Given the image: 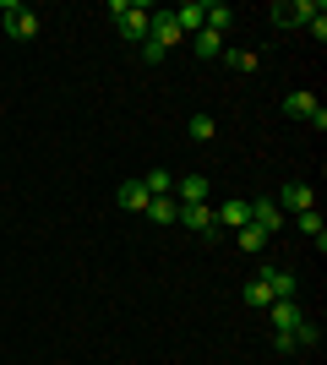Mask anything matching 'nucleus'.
<instances>
[{
  "mask_svg": "<svg viewBox=\"0 0 327 365\" xmlns=\"http://www.w3.org/2000/svg\"><path fill=\"white\" fill-rule=\"evenodd\" d=\"M147 22H153V6H142V0H131V6L115 16V28H120L125 44H147Z\"/></svg>",
  "mask_w": 327,
  "mask_h": 365,
  "instance_id": "f03ea898",
  "label": "nucleus"
},
{
  "mask_svg": "<svg viewBox=\"0 0 327 365\" xmlns=\"http://www.w3.org/2000/svg\"><path fill=\"white\" fill-rule=\"evenodd\" d=\"M0 28L11 38H38V11L22 6V0H0Z\"/></svg>",
  "mask_w": 327,
  "mask_h": 365,
  "instance_id": "f257e3e1",
  "label": "nucleus"
},
{
  "mask_svg": "<svg viewBox=\"0 0 327 365\" xmlns=\"http://www.w3.org/2000/svg\"><path fill=\"white\" fill-rule=\"evenodd\" d=\"M295 229H300V235H311L316 251H327V229H322V213H316V207H311V213H295Z\"/></svg>",
  "mask_w": 327,
  "mask_h": 365,
  "instance_id": "2eb2a0df",
  "label": "nucleus"
},
{
  "mask_svg": "<svg viewBox=\"0 0 327 365\" xmlns=\"http://www.w3.org/2000/svg\"><path fill=\"white\" fill-rule=\"evenodd\" d=\"M311 207H316V191H311L306 180H289V185L279 191V213H284V218H289V213H311Z\"/></svg>",
  "mask_w": 327,
  "mask_h": 365,
  "instance_id": "39448f33",
  "label": "nucleus"
},
{
  "mask_svg": "<svg viewBox=\"0 0 327 365\" xmlns=\"http://www.w3.org/2000/svg\"><path fill=\"white\" fill-rule=\"evenodd\" d=\"M213 218H218V229H229V235H234V229H246V224H251V213H246V197L218 202V207H213Z\"/></svg>",
  "mask_w": 327,
  "mask_h": 365,
  "instance_id": "9b49d317",
  "label": "nucleus"
},
{
  "mask_svg": "<svg viewBox=\"0 0 327 365\" xmlns=\"http://www.w3.org/2000/svg\"><path fill=\"white\" fill-rule=\"evenodd\" d=\"M289 338H295V349H316V344H322V327H316V322H300Z\"/></svg>",
  "mask_w": 327,
  "mask_h": 365,
  "instance_id": "412c9836",
  "label": "nucleus"
},
{
  "mask_svg": "<svg viewBox=\"0 0 327 365\" xmlns=\"http://www.w3.org/2000/svg\"><path fill=\"white\" fill-rule=\"evenodd\" d=\"M147 218H153V224H175V218H180V202L175 197H153L147 202Z\"/></svg>",
  "mask_w": 327,
  "mask_h": 365,
  "instance_id": "f3484780",
  "label": "nucleus"
},
{
  "mask_svg": "<svg viewBox=\"0 0 327 365\" xmlns=\"http://www.w3.org/2000/svg\"><path fill=\"white\" fill-rule=\"evenodd\" d=\"M186 131H191L197 142H213V131H218V125H213V115H191V120H186Z\"/></svg>",
  "mask_w": 327,
  "mask_h": 365,
  "instance_id": "4be33fe9",
  "label": "nucleus"
},
{
  "mask_svg": "<svg viewBox=\"0 0 327 365\" xmlns=\"http://www.w3.org/2000/svg\"><path fill=\"white\" fill-rule=\"evenodd\" d=\"M207 197H213L207 175H180V180H175V202H180V207H191V202H207Z\"/></svg>",
  "mask_w": 327,
  "mask_h": 365,
  "instance_id": "9d476101",
  "label": "nucleus"
},
{
  "mask_svg": "<svg viewBox=\"0 0 327 365\" xmlns=\"http://www.w3.org/2000/svg\"><path fill=\"white\" fill-rule=\"evenodd\" d=\"M175 28H180V33H202V6H197V0H186V6L175 11Z\"/></svg>",
  "mask_w": 327,
  "mask_h": 365,
  "instance_id": "a211bd4d",
  "label": "nucleus"
},
{
  "mask_svg": "<svg viewBox=\"0 0 327 365\" xmlns=\"http://www.w3.org/2000/svg\"><path fill=\"white\" fill-rule=\"evenodd\" d=\"M115 202H120L125 213H147V202H153V197H147V185H142V180H120V185H115Z\"/></svg>",
  "mask_w": 327,
  "mask_h": 365,
  "instance_id": "f8f14e48",
  "label": "nucleus"
},
{
  "mask_svg": "<svg viewBox=\"0 0 327 365\" xmlns=\"http://www.w3.org/2000/svg\"><path fill=\"white\" fill-rule=\"evenodd\" d=\"M234 245H240V251H262L267 245V235L256 224H246V229H234Z\"/></svg>",
  "mask_w": 327,
  "mask_h": 365,
  "instance_id": "aec40b11",
  "label": "nucleus"
},
{
  "mask_svg": "<svg viewBox=\"0 0 327 365\" xmlns=\"http://www.w3.org/2000/svg\"><path fill=\"white\" fill-rule=\"evenodd\" d=\"M224 61H229L234 71H256V66H262L256 55H251V49H224Z\"/></svg>",
  "mask_w": 327,
  "mask_h": 365,
  "instance_id": "5701e85b",
  "label": "nucleus"
},
{
  "mask_svg": "<svg viewBox=\"0 0 327 365\" xmlns=\"http://www.w3.org/2000/svg\"><path fill=\"white\" fill-rule=\"evenodd\" d=\"M191 49H197L202 61H218L229 44H224V33H207V28H202V33H191Z\"/></svg>",
  "mask_w": 327,
  "mask_h": 365,
  "instance_id": "4468645a",
  "label": "nucleus"
},
{
  "mask_svg": "<svg viewBox=\"0 0 327 365\" xmlns=\"http://www.w3.org/2000/svg\"><path fill=\"white\" fill-rule=\"evenodd\" d=\"M316 16H327V11H322V0H295V6H273V22H279V28H300V22L311 28Z\"/></svg>",
  "mask_w": 327,
  "mask_h": 365,
  "instance_id": "7ed1b4c3",
  "label": "nucleus"
},
{
  "mask_svg": "<svg viewBox=\"0 0 327 365\" xmlns=\"http://www.w3.org/2000/svg\"><path fill=\"white\" fill-rule=\"evenodd\" d=\"M267 322H273V333H295L306 322V311H300V300H273L267 305Z\"/></svg>",
  "mask_w": 327,
  "mask_h": 365,
  "instance_id": "1a4fd4ad",
  "label": "nucleus"
},
{
  "mask_svg": "<svg viewBox=\"0 0 327 365\" xmlns=\"http://www.w3.org/2000/svg\"><path fill=\"white\" fill-rule=\"evenodd\" d=\"M175 224H186V235H213L218 218H213V202H191V207H180V218Z\"/></svg>",
  "mask_w": 327,
  "mask_h": 365,
  "instance_id": "0eeeda50",
  "label": "nucleus"
},
{
  "mask_svg": "<svg viewBox=\"0 0 327 365\" xmlns=\"http://www.w3.org/2000/svg\"><path fill=\"white\" fill-rule=\"evenodd\" d=\"M284 109H289L295 120H311L316 131H322V125H327V109L316 104V93H306V88H295V93H289V98H284Z\"/></svg>",
  "mask_w": 327,
  "mask_h": 365,
  "instance_id": "20e7f679",
  "label": "nucleus"
},
{
  "mask_svg": "<svg viewBox=\"0 0 327 365\" xmlns=\"http://www.w3.org/2000/svg\"><path fill=\"white\" fill-rule=\"evenodd\" d=\"M180 38H186V33L175 28V11H153V22H147V44H158L164 55H170Z\"/></svg>",
  "mask_w": 327,
  "mask_h": 365,
  "instance_id": "423d86ee",
  "label": "nucleus"
},
{
  "mask_svg": "<svg viewBox=\"0 0 327 365\" xmlns=\"http://www.w3.org/2000/svg\"><path fill=\"white\" fill-rule=\"evenodd\" d=\"M142 185H147V197H175V175H170V169H147Z\"/></svg>",
  "mask_w": 327,
  "mask_h": 365,
  "instance_id": "dca6fc26",
  "label": "nucleus"
},
{
  "mask_svg": "<svg viewBox=\"0 0 327 365\" xmlns=\"http://www.w3.org/2000/svg\"><path fill=\"white\" fill-rule=\"evenodd\" d=\"M246 213H251V224L262 229V235H279V229H284V213H279V202H273V197L246 202Z\"/></svg>",
  "mask_w": 327,
  "mask_h": 365,
  "instance_id": "6e6552de",
  "label": "nucleus"
},
{
  "mask_svg": "<svg viewBox=\"0 0 327 365\" xmlns=\"http://www.w3.org/2000/svg\"><path fill=\"white\" fill-rule=\"evenodd\" d=\"M240 294H246V305H256V311H267V305H273V294H267V284H262V273L251 278V284H246V289H240Z\"/></svg>",
  "mask_w": 327,
  "mask_h": 365,
  "instance_id": "6ab92c4d",
  "label": "nucleus"
},
{
  "mask_svg": "<svg viewBox=\"0 0 327 365\" xmlns=\"http://www.w3.org/2000/svg\"><path fill=\"white\" fill-rule=\"evenodd\" d=\"M262 284H267V294H273V300H295V294H300V278H295V273H273V267H267Z\"/></svg>",
  "mask_w": 327,
  "mask_h": 365,
  "instance_id": "ddd939ff",
  "label": "nucleus"
}]
</instances>
